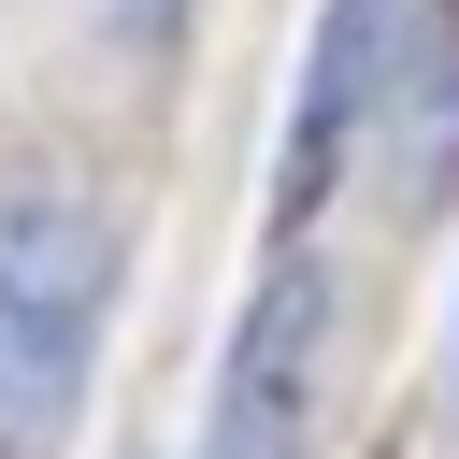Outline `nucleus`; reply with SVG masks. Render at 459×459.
Returning <instances> with one entry per match:
<instances>
[{
	"label": "nucleus",
	"mask_w": 459,
	"mask_h": 459,
	"mask_svg": "<svg viewBox=\"0 0 459 459\" xmlns=\"http://www.w3.org/2000/svg\"><path fill=\"white\" fill-rule=\"evenodd\" d=\"M115 301V230L72 172H0V459H29L100 344Z\"/></svg>",
	"instance_id": "1"
},
{
	"label": "nucleus",
	"mask_w": 459,
	"mask_h": 459,
	"mask_svg": "<svg viewBox=\"0 0 459 459\" xmlns=\"http://www.w3.org/2000/svg\"><path fill=\"white\" fill-rule=\"evenodd\" d=\"M301 445H316V273H273L244 344H230L201 459H301Z\"/></svg>",
	"instance_id": "2"
},
{
	"label": "nucleus",
	"mask_w": 459,
	"mask_h": 459,
	"mask_svg": "<svg viewBox=\"0 0 459 459\" xmlns=\"http://www.w3.org/2000/svg\"><path fill=\"white\" fill-rule=\"evenodd\" d=\"M115 14H129V29H158V14H186V0H115Z\"/></svg>",
	"instance_id": "3"
}]
</instances>
